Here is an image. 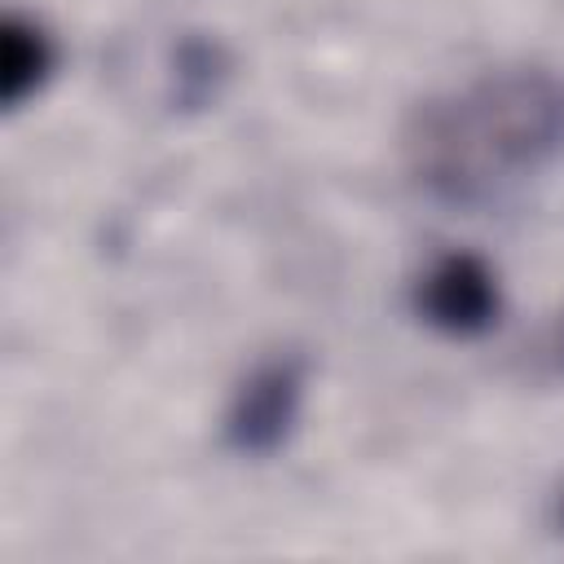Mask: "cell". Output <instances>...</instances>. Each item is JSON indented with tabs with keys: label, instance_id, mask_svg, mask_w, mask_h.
<instances>
[{
	"label": "cell",
	"instance_id": "1",
	"mask_svg": "<svg viewBox=\"0 0 564 564\" xmlns=\"http://www.w3.org/2000/svg\"><path fill=\"white\" fill-rule=\"evenodd\" d=\"M560 137L564 97L546 79H507L458 101V110H441L423 150L432 181L467 198L494 176L533 163Z\"/></svg>",
	"mask_w": 564,
	"mask_h": 564
},
{
	"label": "cell",
	"instance_id": "2",
	"mask_svg": "<svg viewBox=\"0 0 564 564\" xmlns=\"http://www.w3.org/2000/svg\"><path fill=\"white\" fill-rule=\"evenodd\" d=\"M423 313L441 330L476 335L498 313V291L476 256H445L423 282Z\"/></svg>",
	"mask_w": 564,
	"mask_h": 564
},
{
	"label": "cell",
	"instance_id": "3",
	"mask_svg": "<svg viewBox=\"0 0 564 564\" xmlns=\"http://www.w3.org/2000/svg\"><path fill=\"white\" fill-rule=\"evenodd\" d=\"M295 401H300V375L291 366H269V370L251 375L229 414L234 445L251 449V454L273 449L295 419Z\"/></svg>",
	"mask_w": 564,
	"mask_h": 564
},
{
	"label": "cell",
	"instance_id": "4",
	"mask_svg": "<svg viewBox=\"0 0 564 564\" xmlns=\"http://www.w3.org/2000/svg\"><path fill=\"white\" fill-rule=\"evenodd\" d=\"M48 40L22 22V18H9L4 22V44H0V84H4V106H18L26 93H35L48 75Z\"/></svg>",
	"mask_w": 564,
	"mask_h": 564
}]
</instances>
